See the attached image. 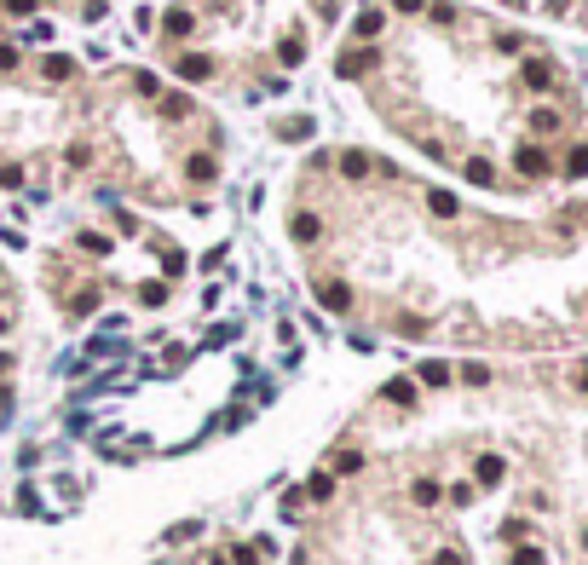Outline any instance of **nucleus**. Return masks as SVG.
<instances>
[{
	"label": "nucleus",
	"instance_id": "obj_8",
	"mask_svg": "<svg viewBox=\"0 0 588 565\" xmlns=\"http://www.w3.org/2000/svg\"><path fill=\"white\" fill-rule=\"evenodd\" d=\"M185 173H191L196 185H208V179H214V162H208V156H191V167H185Z\"/></svg>",
	"mask_w": 588,
	"mask_h": 565
},
{
	"label": "nucleus",
	"instance_id": "obj_20",
	"mask_svg": "<svg viewBox=\"0 0 588 565\" xmlns=\"http://www.w3.org/2000/svg\"><path fill=\"white\" fill-rule=\"evenodd\" d=\"M29 6H35V0H6V12H18V18H23Z\"/></svg>",
	"mask_w": 588,
	"mask_h": 565
},
{
	"label": "nucleus",
	"instance_id": "obj_24",
	"mask_svg": "<svg viewBox=\"0 0 588 565\" xmlns=\"http://www.w3.org/2000/svg\"><path fill=\"white\" fill-rule=\"evenodd\" d=\"M582 542H588V531H582Z\"/></svg>",
	"mask_w": 588,
	"mask_h": 565
},
{
	"label": "nucleus",
	"instance_id": "obj_19",
	"mask_svg": "<svg viewBox=\"0 0 588 565\" xmlns=\"http://www.w3.org/2000/svg\"><path fill=\"white\" fill-rule=\"evenodd\" d=\"M514 565H542V548H519V554H514Z\"/></svg>",
	"mask_w": 588,
	"mask_h": 565
},
{
	"label": "nucleus",
	"instance_id": "obj_3",
	"mask_svg": "<svg viewBox=\"0 0 588 565\" xmlns=\"http://www.w3.org/2000/svg\"><path fill=\"white\" fill-rule=\"evenodd\" d=\"M519 173H531V179H536V173H548V156H542L536 145H519Z\"/></svg>",
	"mask_w": 588,
	"mask_h": 565
},
{
	"label": "nucleus",
	"instance_id": "obj_17",
	"mask_svg": "<svg viewBox=\"0 0 588 565\" xmlns=\"http://www.w3.org/2000/svg\"><path fill=\"white\" fill-rule=\"evenodd\" d=\"M191 29V12H167V35H185Z\"/></svg>",
	"mask_w": 588,
	"mask_h": 565
},
{
	"label": "nucleus",
	"instance_id": "obj_11",
	"mask_svg": "<svg viewBox=\"0 0 588 565\" xmlns=\"http://www.w3.org/2000/svg\"><path fill=\"white\" fill-rule=\"evenodd\" d=\"M525 81H531V86H536V93H542V86H548L554 75H548V64H525Z\"/></svg>",
	"mask_w": 588,
	"mask_h": 565
},
{
	"label": "nucleus",
	"instance_id": "obj_2",
	"mask_svg": "<svg viewBox=\"0 0 588 565\" xmlns=\"http://www.w3.org/2000/svg\"><path fill=\"white\" fill-rule=\"evenodd\" d=\"M179 75H185V81H208V75H214V58L191 52V58H179Z\"/></svg>",
	"mask_w": 588,
	"mask_h": 565
},
{
	"label": "nucleus",
	"instance_id": "obj_18",
	"mask_svg": "<svg viewBox=\"0 0 588 565\" xmlns=\"http://www.w3.org/2000/svg\"><path fill=\"white\" fill-rule=\"evenodd\" d=\"M422 381H433V386H444V381H450V369H444V364H427V369H422Z\"/></svg>",
	"mask_w": 588,
	"mask_h": 565
},
{
	"label": "nucleus",
	"instance_id": "obj_21",
	"mask_svg": "<svg viewBox=\"0 0 588 565\" xmlns=\"http://www.w3.org/2000/svg\"><path fill=\"white\" fill-rule=\"evenodd\" d=\"M415 6H422V0H398V12H415Z\"/></svg>",
	"mask_w": 588,
	"mask_h": 565
},
{
	"label": "nucleus",
	"instance_id": "obj_13",
	"mask_svg": "<svg viewBox=\"0 0 588 565\" xmlns=\"http://www.w3.org/2000/svg\"><path fill=\"white\" fill-rule=\"evenodd\" d=\"M468 179H473V185H490L496 173H490V162H468Z\"/></svg>",
	"mask_w": 588,
	"mask_h": 565
},
{
	"label": "nucleus",
	"instance_id": "obj_1",
	"mask_svg": "<svg viewBox=\"0 0 588 565\" xmlns=\"http://www.w3.org/2000/svg\"><path fill=\"white\" fill-rule=\"evenodd\" d=\"M317 300H323L329 312H346V306H352V289H346V283H323V289H317Z\"/></svg>",
	"mask_w": 588,
	"mask_h": 565
},
{
	"label": "nucleus",
	"instance_id": "obj_5",
	"mask_svg": "<svg viewBox=\"0 0 588 565\" xmlns=\"http://www.w3.org/2000/svg\"><path fill=\"white\" fill-rule=\"evenodd\" d=\"M473 473H479V485H496V479H502V456H479Z\"/></svg>",
	"mask_w": 588,
	"mask_h": 565
},
{
	"label": "nucleus",
	"instance_id": "obj_6",
	"mask_svg": "<svg viewBox=\"0 0 588 565\" xmlns=\"http://www.w3.org/2000/svg\"><path fill=\"white\" fill-rule=\"evenodd\" d=\"M288 231H294V242H312V237H317V220H312V213H294Z\"/></svg>",
	"mask_w": 588,
	"mask_h": 565
},
{
	"label": "nucleus",
	"instance_id": "obj_10",
	"mask_svg": "<svg viewBox=\"0 0 588 565\" xmlns=\"http://www.w3.org/2000/svg\"><path fill=\"white\" fill-rule=\"evenodd\" d=\"M369 64H375L369 52H346V58H341V75H358V69H369Z\"/></svg>",
	"mask_w": 588,
	"mask_h": 565
},
{
	"label": "nucleus",
	"instance_id": "obj_9",
	"mask_svg": "<svg viewBox=\"0 0 588 565\" xmlns=\"http://www.w3.org/2000/svg\"><path fill=\"white\" fill-rule=\"evenodd\" d=\"M387 398H392V404H415V386H409V381H387Z\"/></svg>",
	"mask_w": 588,
	"mask_h": 565
},
{
	"label": "nucleus",
	"instance_id": "obj_7",
	"mask_svg": "<svg viewBox=\"0 0 588 565\" xmlns=\"http://www.w3.org/2000/svg\"><path fill=\"white\" fill-rule=\"evenodd\" d=\"M341 167H346V179H363V173H369V156H358V150H346V156H341Z\"/></svg>",
	"mask_w": 588,
	"mask_h": 565
},
{
	"label": "nucleus",
	"instance_id": "obj_23",
	"mask_svg": "<svg viewBox=\"0 0 588 565\" xmlns=\"http://www.w3.org/2000/svg\"><path fill=\"white\" fill-rule=\"evenodd\" d=\"M0 329H6V318H0Z\"/></svg>",
	"mask_w": 588,
	"mask_h": 565
},
{
	"label": "nucleus",
	"instance_id": "obj_22",
	"mask_svg": "<svg viewBox=\"0 0 588 565\" xmlns=\"http://www.w3.org/2000/svg\"><path fill=\"white\" fill-rule=\"evenodd\" d=\"M208 565H225V559H220V554H214V559H208Z\"/></svg>",
	"mask_w": 588,
	"mask_h": 565
},
{
	"label": "nucleus",
	"instance_id": "obj_14",
	"mask_svg": "<svg viewBox=\"0 0 588 565\" xmlns=\"http://www.w3.org/2000/svg\"><path fill=\"white\" fill-rule=\"evenodd\" d=\"M139 300H145V306H162V300H167V289H162V283H145V289H139Z\"/></svg>",
	"mask_w": 588,
	"mask_h": 565
},
{
	"label": "nucleus",
	"instance_id": "obj_12",
	"mask_svg": "<svg viewBox=\"0 0 588 565\" xmlns=\"http://www.w3.org/2000/svg\"><path fill=\"white\" fill-rule=\"evenodd\" d=\"M565 173H571V179H582V173H588V145H582V150H571V162H565Z\"/></svg>",
	"mask_w": 588,
	"mask_h": 565
},
{
	"label": "nucleus",
	"instance_id": "obj_4",
	"mask_svg": "<svg viewBox=\"0 0 588 565\" xmlns=\"http://www.w3.org/2000/svg\"><path fill=\"white\" fill-rule=\"evenodd\" d=\"M306 496H312V502H329V496H334V479H329V473H312V479H306Z\"/></svg>",
	"mask_w": 588,
	"mask_h": 565
},
{
	"label": "nucleus",
	"instance_id": "obj_16",
	"mask_svg": "<svg viewBox=\"0 0 588 565\" xmlns=\"http://www.w3.org/2000/svg\"><path fill=\"white\" fill-rule=\"evenodd\" d=\"M427 202H433V213H456V196H450V191H433Z\"/></svg>",
	"mask_w": 588,
	"mask_h": 565
},
{
	"label": "nucleus",
	"instance_id": "obj_15",
	"mask_svg": "<svg viewBox=\"0 0 588 565\" xmlns=\"http://www.w3.org/2000/svg\"><path fill=\"white\" fill-rule=\"evenodd\" d=\"M415 502H422V508H433V502H439V485H433V479H422V485H415Z\"/></svg>",
	"mask_w": 588,
	"mask_h": 565
}]
</instances>
